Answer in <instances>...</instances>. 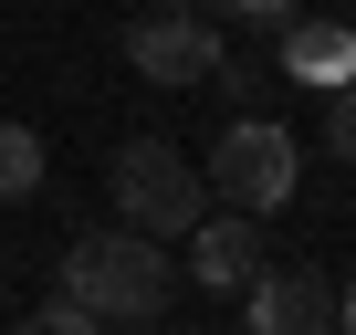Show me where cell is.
Listing matches in <instances>:
<instances>
[{"instance_id": "8", "label": "cell", "mask_w": 356, "mask_h": 335, "mask_svg": "<svg viewBox=\"0 0 356 335\" xmlns=\"http://www.w3.org/2000/svg\"><path fill=\"white\" fill-rule=\"evenodd\" d=\"M32 189H42V136L0 126V199H32Z\"/></svg>"}, {"instance_id": "5", "label": "cell", "mask_w": 356, "mask_h": 335, "mask_svg": "<svg viewBox=\"0 0 356 335\" xmlns=\"http://www.w3.org/2000/svg\"><path fill=\"white\" fill-rule=\"evenodd\" d=\"M178 241H189V262H178V272H200L210 293H241V283L262 272V220H252V210H200Z\"/></svg>"}, {"instance_id": "10", "label": "cell", "mask_w": 356, "mask_h": 335, "mask_svg": "<svg viewBox=\"0 0 356 335\" xmlns=\"http://www.w3.org/2000/svg\"><path fill=\"white\" fill-rule=\"evenodd\" d=\"M220 11H231V22H241V32H283V22H293V11H304V0H220Z\"/></svg>"}, {"instance_id": "12", "label": "cell", "mask_w": 356, "mask_h": 335, "mask_svg": "<svg viewBox=\"0 0 356 335\" xmlns=\"http://www.w3.org/2000/svg\"><path fill=\"white\" fill-rule=\"evenodd\" d=\"M335 325H346V335H356V293H346V304H335Z\"/></svg>"}, {"instance_id": "13", "label": "cell", "mask_w": 356, "mask_h": 335, "mask_svg": "<svg viewBox=\"0 0 356 335\" xmlns=\"http://www.w3.org/2000/svg\"><path fill=\"white\" fill-rule=\"evenodd\" d=\"M157 11H189V0H157Z\"/></svg>"}, {"instance_id": "6", "label": "cell", "mask_w": 356, "mask_h": 335, "mask_svg": "<svg viewBox=\"0 0 356 335\" xmlns=\"http://www.w3.org/2000/svg\"><path fill=\"white\" fill-rule=\"evenodd\" d=\"M241 304H252V335H335V293H325V272H252L241 283Z\"/></svg>"}, {"instance_id": "7", "label": "cell", "mask_w": 356, "mask_h": 335, "mask_svg": "<svg viewBox=\"0 0 356 335\" xmlns=\"http://www.w3.org/2000/svg\"><path fill=\"white\" fill-rule=\"evenodd\" d=\"M283 63L314 74V84H346L356 74V32L346 22H283Z\"/></svg>"}, {"instance_id": "2", "label": "cell", "mask_w": 356, "mask_h": 335, "mask_svg": "<svg viewBox=\"0 0 356 335\" xmlns=\"http://www.w3.org/2000/svg\"><path fill=\"white\" fill-rule=\"evenodd\" d=\"M115 210H126V231H147V241H178V231L210 210V189H200V168L178 157L168 136H136V147L115 157Z\"/></svg>"}, {"instance_id": "14", "label": "cell", "mask_w": 356, "mask_h": 335, "mask_svg": "<svg viewBox=\"0 0 356 335\" xmlns=\"http://www.w3.org/2000/svg\"><path fill=\"white\" fill-rule=\"evenodd\" d=\"M346 22H356V0H346Z\"/></svg>"}, {"instance_id": "3", "label": "cell", "mask_w": 356, "mask_h": 335, "mask_svg": "<svg viewBox=\"0 0 356 335\" xmlns=\"http://www.w3.org/2000/svg\"><path fill=\"white\" fill-rule=\"evenodd\" d=\"M210 179H220V210H283L293 199V179H304V157H293V136L273 126V115H241L220 147H210Z\"/></svg>"}, {"instance_id": "9", "label": "cell", "mask_w": 356, "mask_h": 335, "mask_svg": "<svg viewBox=\"0 0 356 335\" xmlns=\"http://www.w3.org/2000/svg\"><path fill=\"white\" fill-rule=\"evenodd\" d=\"M325 147H335V157L356 168V74H346L335 95H325Z\"/></svg>"}, {"instance_id": "4", "label": "cell", "mask_w": 356, "mask_h": 335, "mask_svg": "<svg viewBox=\"0 0 356 335\" xmlns=\"http://www.w3.org/2000/svg\"><path fill=\"white\" fill-rule=\"evenodd\" d=\"M126 53H136V74H147V84H210L220 32H210L200 0H189V11H147V22L126 32Z\"/></svg>"}, {"instance_id": "1", "label": "cell", "mask_w": 356, "mask_h": 335, "mask_svg": "<svg viewBox=\"0 0 356 335\" xmlns=\"http://www.w3.org/2000/svg\"><path fill=\"white\" fill-rule=\"evenodd\" d=\"M168 293H178V262H168V241H147V231H84L74 252H63V304H84L95 325H157L168 314Z\"/></svg>"}, {"instance_id": "11", "label": "cell", "mask_w": 356, "mask_h": 335, "mask_svg": "<svg viewBox=\"0 0 356 335\" xmlns=\"http://www.w3.org/2000/svg\"><path fill=\"white\" fill-rule=\"evenodd\" d=\"M22 335H105V325H95V314H84V304H42V314H32V325H22Z\"/></svg>"}]
</instances>
